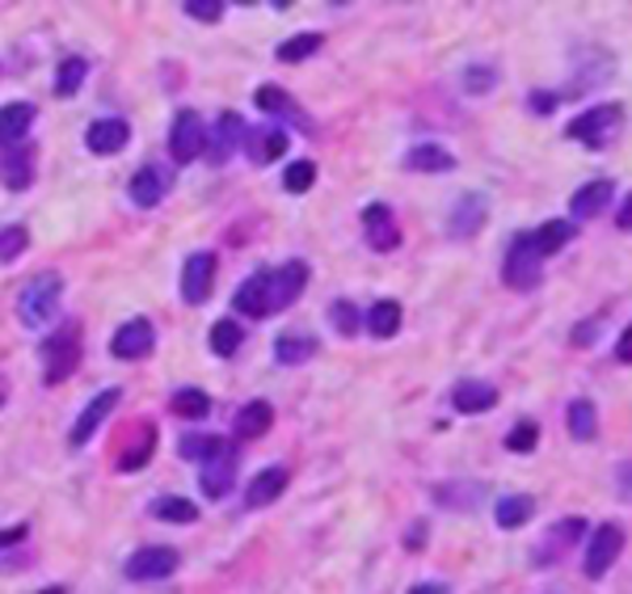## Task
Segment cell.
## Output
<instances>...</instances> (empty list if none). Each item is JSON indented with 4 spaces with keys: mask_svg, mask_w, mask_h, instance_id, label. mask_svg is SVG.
<instances>
[{
    "mask_svg": "<svg viewBox=\"0 0 632 594\" xmlns=\"http://www.w3.org/2000/svg\"><path fill=\"white\" fill-rule=\"evenodd\" d=\"M38 594H68V586H47V591H38Z\"/></svg>",
    "mask_w": 632,
    "mask_h": 594,
    "instance_id": "53",
    "label": "cell"
},
{
    "mask_svg": "<svg viewBox=\"0 0 632 594\" xmlns=\"http://www.w3.org/2000/svg\"><path fill=\"white\" fill-rule=\"evenodd\" d=\"M325 47V34H317V30H308V34H296V38H287L283 47H278V59L283 64H300V59H308V55H317Z\"/></svg>",
    "mask_w": 632,
    "mask_h": 594,
    "instance_id": "34",
    "label": "cell"
},
{
    "mask_svg": "<svg viewBox=\"0 0 632 594\" xmlns=\"http://www.w3.org/2000/svg\"><path fill=\"white\" fill-rule=\"evenodd\" d=\"M177 566H182V557L165 544H157V548H139L127 557V578L131 582H165L177 573Z\"/></svg>",
    "mask_w": 632,
    "mask_h": 594,
    "instance_id": "7",
    "label": "cell"
},
{
    "mask_svg": "<svg viewBox=\"0 0 632 594\" xmlns=\"http://www.w3.org/2000/svg\"><path fill=\"white\" fill-rule=\"evenodd\" d=\"M34 127V106L30 102H9L0 106V148H18Z\"/></svg>",
    "mask_w": 632,
    "mask_h": 594,
    "instance_id": "21",
    "label": "cell"
},
{
    "mask_svg": "<svg viewBox=\"0 0 632 594\" xmlns=\"http://www.w3.org/2000/svg\"><path fill=\"white\" fill-rule=\"evenodd\" d=\"M363 237L376 253H392L401 244V224H397L388 203H367L363 207Z\"/></svg>",
    "mask_w": 632,
    "mask_h": 594,
    "instance_id": "10",
    "label": "cell"
},
{
    "mask_svg": "<svg viewBox=\"0 0 632 594\" xmlns=\"http://www.w3.org/2000/svg\"><path fill=\"white\" fill-rule=\"evenodd\" d=\"M540 266H544V258L536 253L531 232H519V237L510 241V249H506L502 278H506V287H515V292H531V287L540 283Z\"/></svg>",
    "mask_w": 632,
    "mask_h": 594,
    "instance_id": "3",
    "label": "cell"
},
{
    "mask_svg": "<svg viewBox=\"0 0 632 594\" xmlns=\"http://www.w3.org/2000/svg\"><path fill=\"white\" fill-rule=\"evenodd\" d=\"M620 486H624V498H632V464L620 468Z\"/></svg>",
    "mask_w": 632,
    "mask_h": 594,
    "instance_id": "51",
    "label": "cell"
},
{
    "mask_svg": "<svg viewBox=\"0 0 632 594\" xmlns=\"http://www.w3.org/2000/svg\"><path fill=\"white\" fill-rule=\"evenodd\" d=\"M77 367H81V333H77V324H68V329H59L56 338L43 346V379L47 384H64Z\"/></svg>",
    "mask_w": 632,
    "mask_h": 594,
    "instance_id": "4",
    "label": "cell"
},
{
    "mask_svg": "<svg viewBox=\"0 0 632 594\" xmlns=\"http://www.w3.org/2000/svg\"><path fill=\"white\" fill-rule=\"evenodd\" d=\"M169 152H173L177 164H191L207 152V127H203V118L194 110H177L173 132H169Z\"/></svg>",
    "mask_w": 632,
    "mask_h": 594,
    "instance_id": "5",
    "label": "cell"
},
{
    "mask_svg": "<svg viewBox=\"0 0 632 594\" xmlns=\"http://www.w3.org/2000/svg\"><path fill=\"white\" fill-rule=\"evenodd\" d=\"M157 518H165V523H194L198 518V506H194L191 498H157Z\"/></svg>",
    "mask_w": 632,
    "mask_h": 594,
    "instance_id": "40",
    "label": "cell"
},
{
    "mask_svg": "<svg viewBox=\"0 0 632 594\" xmlns=\"http://www.w3.org/2000/svg\"><path fill=\"white\" fill-rule=\"evenodd\" d=\"M241 139H245V118L241 114H232V110H223L220 123H216V132L207 136V157H211V164H223L237 148H241Z\"/></svg>",
    "mask_w": 632,
    "mask_h": 594,
    "instance_id": "17",
    "label": "cell"
},
{
    "mask_svg": "<svg viewBox=\"0 0 632 594\" xmlns=\"http://www.w3.org/2000/svg\"><path fill=\"white\" fill-rule=\"evenodd\" d=\"M127 139H131V123H127V118H111V114H106V118H93L89 132H84L89 152H97V157H114V152H123Z\"/></svg>",
    "mask_w": 632,
    "mask_h": 594,
    "instance_id": "13",
    "label": "cell"
},
{
    "mask_svg": "<svg viewBox=\"0 0 632 594\" xmlns=\"http://www.w3.org/2000/svg\"><path fill=\"white\" fill-rule=\"evenodd\" d=\"M237 464H241V452L223 438L220 447H216V456L203 459V472H198L203 493H207V498H223V493L232 489V481H237Z\"/></svg>",
    "mask_w": 632,
    "mask_h": 594,
    "instance_id": "6",
    "label": "cell"
},
{
    "mask_svg": "<svg viewBox=\"0 0 632 594\" xmlns=\"http://www.w3.org/2000/svg\"><path fill=\"white\" fill-rule=\"evenodd\" d=\"M485 216H490V203L481 194H464L456 207H451V219H447V232L456 241H472L481 228H485Z\"/></svg>",
    "mask_w": 632,
    "mask_h": 594,
    "instance_id": "16",
    "label": "cell"
},
{
    "mask_svg": "<svg viewBox=\"0 0 632 594\" xmlns=\"http://www.w3.org/2000/svg\"><path fill=\"white\" fill-rule=\"evenodd\" d=\"M308 287V266L303 262H283L278 271H271V312L291 308Z\"/></svg>",
    "mask_w": 632,
    "mask_h": 594,
    "instance_id": "15",
    "label": "cell"
},
{
    "mask_svg": "<svg viewBox=\"0 0 632 594\" xmlns=\"http://www.w3.org/2000/svg\"><path fill=\"white\" fill-rule=\"evenodd\" d=\"M586 532V518H561L556 527L549 532V540H544V548H536V566H552L556 557H561V548H574L577 536Z\"/></svg>",
    "mask_w": 632,
    "mask_h": 594,
    "instance_id": "24",
    "label": "cell"
},
{
    "mask_svg": "<svg viewBox=\"0 0 632 594\" xmlns=\"http://www.w3.org/2000/svg\"><path fill=\"white\" fill-rule=\"evenodd\" d=\"M220 443H223L220 434H182V443H177V447H182V456H186V459H198V464H203L207 456H216V447H220Z\"/></svg>",
    "mask_w": 632,
    "mask_h": 594,
    "instance_id": "42",
    "label": "cell"
},
{
    "mask_svg": "<svg viewBox=\"0 0 632 594\" xmlns=\"http://www.w3.org/2000/svg\"><path fill=\"white\" fill-rule=\"evenodd\" d=\"M330 321H333V329H337L342 338H351V333H358V312H355V304H351V299H333Z\"/></svg>",
    "mask_w": 632,
    "mask_h": 594,
    "instance_id": "43",
    "label": "cell"
},
{
    "mask_svg": "<svg viewBox=\"0 0 632 594\" xmlns=\"http://www.w3.org/2000/svg\"><path fill=\"white\" fill-rule=\"evenodd\" d=\"M241 342H245V329L232 321V317L211 324V351L220 354V358H232V354L241 351Z\"/></svg>",
    "mask_w": 632,
    "mask_h": 594,
    "instance_id": "33",
    "label": "cell"
},
{
    "mask_svg": "<svg viewBox=\"0 0 632 594\" xmlns=\"http://www.w3.org/2000/svg\"><path fill=\"white\" fill-rule=\"evenodd\" d=\"M451 405L460 409V413H485V409L497 405V388L494 384H481V379H464V384H456Z\"/></svg>",
    "mask_w": 632,
    "mask_h": 594,
    "instance_id": "25",
    "label": "cell"
},
{
    "mask_svg": "<svg viewBox=\"0 0 632 594\" xmlns=\"http://www.w3.org/2000/svg\"><path fill=\"white\" fill-rule=\"evenodd\" d=\"M531 514H536V498H527V493H510V498L497 502V527H502V532H519Z\"/></svg>",
    "mask_w": 632,
    "mask_h": 594,
    "instance_id": "30",
    "label": "cell"
},
{
    "mask_svg": "<svg viewBox=\"0 0 632 594\" xmlns=\"http://www.w3.org/2000/svg\"><path fill=\"white\" fill-rule=\"evenodd\" d=\"M464 84L468 93H490V89H494V72H490V68H468Z\"/></svg>",
    "mask_w": 632,
    "mask_h": 594,
    "instance_id": "46",
    "label": "cell"
},
{
    "mask_svg": "<svg viewBox=\"0 0 632 594\" xmlns=\"http://www.w3.org/2000/svg\"><path fill=\"white\" fill-rule=\"evenodd\" d=\"M620 552H624V532L616 527V523H604L590 544H586V578H607V569L620 561Z\"/></svg>",
    "mask_w": 632,
    "mask_h": 594,
    "instance_id": "9",
    "label": "cell"
},
{
    "mask_svg": "<svg viewBox=\"0 0 632 594\" xmlns=\"http://www.w3.org/2000/svg\"><path fill=\"white\" fill-rule=\"evenodd\" d=\"M59 296H64V278L56 271H38L22 287L18 296V321L26 329H43V324L56 321V308H59Z\"/></svg>",
    "mask_w": 632,
    "mask_h": 594,
    "instance_id": "1",
    "label": "cell"
},
{
    "mask_svg": "<svg viewBox=\"0 0 632 594\" xmlns=\"http://www.w3.org/2000/svg\"><path fill=\"white\" fill-rule=\"evenodd\" d=\"M127 190H131V203H136V207H157L169 194V173L161 164H143V169L131 173V186Z\"/></svg>",
    "mask_w": 632,
    "mask_h": 594,
    "instance_id": "18",
    "label": "cell"
},
{
    "mask_svg": "<svg viewBox=\"0 0 632 594\" xmlns=\"http://www.w3.org/2000/svg\"><path fill=\"white\" fill-rule=\"evenodd\" d=\"M616 358H620V363H632V324L620 333V342H616Z\"/></svg>",
    "mask_w": 632,
    "mask_h": 594,
    "instance_id": "48",
    "label": "cell"
},
{
    "mask_svg": "<svg viewBox=\"0 0 632 594\" xmlns=\"http://www.w3.org/2000/svg\"><path fill=\"white\" fill-rule=\"evenodd\" d=\"M287 152V136L278 127H266V132H253L249 136V161L253 164H271Z\"/></svg>",
    "mask_w": 632,
    "mask_h": 594,
    "instance_id": "31",
    "label": "cell"
},
{
    "mask_svg": "<svg viewBox=\"0 0 632 594\" xmlns=\"http://www.w3.org/2000/svg\"><path fill=\"white\" fill-rule=\"evenodd\" d=\"M397 329H401V304H397V299L371 304V312H367V333L384 342V338H397Z\"/></svg>",
    "mask_w": 632,
    "mask_h": 594,
    "instance_id": "29",
    "label": "cell"
},
{
    "mask_svg": "<svg viewBox=\"0 0 632 594\" xmlns=\"http://www.w3.org/2000/svg\"><path fill=\"white\" fill-rule=\"evenodd\" d=\"M317 354V338H308V333H283L275 342V358L283 367H300Z\"/></svg>",
    "mask_w": 632,
    "mask_h": 594,
    "instance_id": "28",
    "label": "cell"
},
{
    "mask_svg": "<svg viewBox=\"0 0 632 594\" xmlns=\"http://www.w3.org/2000/svg\"><path fill=\"white\" fill-rule=\"evenodd\" d=\"M26 523H22V527H9V532H0V548H9V544H22L26 540Z\"/></svg>",
    "mask_w": 632,
    "mask_h": 594,
    "instance_id": "49",
    "label": "cell"
},
{
    "mask_svg": "<svg viewBox=\"0 0 632 594\" xmlns=\"http://www.w3.org/2000/svg\"><path fill=\"white\" fill-rule=\"evenodd\" d=\"M536 443H540V426H536V422H519V426L510 431V438H506V447L519 452V456H527Z\"/></svg>",
    "mask_w": 632,
    "mask_h": 594,
    "instance_id": "44",
    "label": "cell"
},
{
    "mask_svg": "<svg viewBox=\"0 0 632 594\" xmlns=\"http://www.w3.org/2000/svg\"><path fill=\"white\" fill-rule=\"evenodd\" d=\"M410 594H443V586L439 582H422V586H413Z\"/></svg>",
    "mask_w": 632,
    "mask_h": 594,
    "instance_id": "52",
    "label": "cell"
},
{
    "mask_svg": "<svg viewBox=\"0 0 632 594\" xmlns=\"http://www.w3.org/2000/svg\"><path fill=\"white\" fill-rule=\"evenodd\" d=\"M118 401H123V388H106V392H97V397L84 405L81 418H77L72 434H68V438H72V447H84L93 434L102 431V422H106L114 409H118Z\"/></svg>",
    "mask_w": 632,
    "mask_h": 594,
    "instance_id": "12",
    "label": "cell"
},
{
    "mask_svg": "<svg viewBox=\"0 0 632 594\" xmlns=\"http://www.w3.org/2000/svg\"><path fill=\"white\" fill-rule=\"evenodd\" d=\"M616 224H620L624 232H632V194L624 198V203H620V216H616Z\"/></svg>",
    "mask_w": 632,
    "mask_h": 594,
    "instance_id": "50",
    "label": "cell"
},
{
    "mask_svg": "<svg viewBox=\"0 0 632 594\" xmlns=\"http://www.w3.org/2000/svg\"><path fill=\"white\" fill-rule=\"evenodd\" d=\"M157 346V329L148 317H131L127 324H118L111 338V354L114 358H127V363H136V358H148Z\"/></svg>",
    "mask_w": 632,
    "mask_h": 594,
    "instance_id": "8",
    "label": "cell"
},
{
    "mask_svg": "<svg viewBox=\"0 0 632 594\" xmlns=\"http://www.w3.org/2000/svg\"><path fill=\"white\" fill-rule=\"evenodd\" d=\"M0 405H4V397H0Z\"/></svg>",
    "mask_w": 632,
    "mask_h": 594,
    "instance_id": "54",
    "label": "cell"
},
{
    "mask_svg": "<svg viewBox=\"0 0 632 594\" xmlns=\"http://www.w3.org/2000/svg\"><path fill=\"white\" fill-rule=\"evenodd\" d=\"M620 127H624V106H620V102H607V106H595V110H586V114H577L574 123L565 127V136L599 152V148H607V139L620 136Z\"/></svg>",
    "mask_w": 632,
    "mask_h": 594,
    "instance_id": "2",
    "label": "cell"
},
{
    "mask_svg": "<svg viewBox=\"0 0 632 594\" xmlns=\"http://www.w3.org/2000/svg\"><path fill=\"white\" fill-rule=\"evenodd\" d=\"M527 106L536 110V114H549V110L556 106V98H552V93H531V98H527Z\"/></svg>",
    "mask_w": 632,
    "mask_h": 594,
    "instance_id": "47",
    "label": "cell"
},
{
    "mask_svg": "<svg viewBox=\"0 0 632 594\" xmlns=\"http://www.w3.org/2000/svg\"><path fill=\"white\" fill-rule=\"evenodd\" d=\"M312 182H317V164L312 161L287 164V173H283V190H287V194H308Z\"/></svg>",
    "mask_w": 632,
    "mask_h": 594,
    "instance_id": "41",
    "label": "cell"
},
{
    "mask_svg": "<svg viewBox=\"0 0 632 594\" xmlns=\"http://www.w3.org/2000/svg\"><path fill=\"white\" fill-rule=\"evenodd\" d=\"M182 9L191 13L194 22H220V18H223V4H220V0H186Z\"/></svg>",
    "mask_w": 632,
    "mask_h": 594,
    "instance_id": "45",
    "label": "cell"
},
{
    "mask_svg": "<svg viewBox=\"0 0 632 594\" xmlns=\"http://www.w3.org/2000/svg\"><path fill=\"white\" fill-rule=\"evenodd\" d=\"M565 418H570V434H574L577 443H590L599 434V409H595V401H574Z\"/></svg>",
    "mask_w": 632,
    "mask_h": 594,
    "instance_id": "32",
    "label": "cell"
},
{
    "mask_svg": "<svg viewBox=\"0 0 632 594\" xmlns=\"http://www.w3.org/2000/svg\"><path fill=\"white\" fill-rule=\"evenodd\" d=\"M84 77H89V64H84L81 55H68V59L59 64V72H56V93H59V98L81 93Z\"/></svg>",
    "mask_w": 632,
    "mask_h": 594,
    "instance_id": "35",
    "label": "cell"
},
{
    "mask_svg": "<svg viewBox=\"0 0 632 594\" xmlns=\"http://www.w3.org/2000/svg\"><path fill=\"white\" fill-rule=\"evenodd\" d=\"M570 241H574V224H570V219H552V224H540V228L531 232V244H536V253H540V258L561 253Z\"/></svg>",
    "mask_w": 632,
    "mask_h": 594,
    "instance_id": "27",
    "label": "cell"
},
{
    "mask_svg": "<svg viewBox=\"0 0 632 594\" xmlns=\"http://www.w3.org/2000/svg\"><path fill=\"white\" fill-rule=\"evenodd\" d=\"M405 169H413V173H447V169H456V157L439 144H413L405 152Z\"/></svg>",
    "mask_w": 632,
    "mask_h": 594,
    "instance_id": "26",
    "label": "cell"
},
{
    "mask_svg": "<svg viewBox=\"0 0 632 594\" xmlns=\"http://www.w3.org/2000/svg\"><path fill=\"white\" fill-rule=\"evenodd\" d=\"M271 426H275V409H271V401H249V405L237 413L232 434H237L241 443H253V438H262Z\"/></svg>",
    "mask_w": 632,
    "mask_h": 594,
    "instance_id": "23",
    "label": "cell"
},
{
    "mask_svg": "<svg viewBox=\"0 0 632 594\" xmlns=\"http://www.w3.org/2000/svg\"><path fill=\"white\" fill-rule=\"evenodd\" d=\"M169 409H173L177 418H191V422H198V418H207V413H211V397H207V392H198V388H182V392H173Z\"/></svg>",
    "mask_w": 632,
    "mask_h": 594,
    "instance_id": "36",
    "label": "cell"
},
{
    "mask_svg": "<svg viewBox=\"0 0 632 594\" xmlns=\"http://www.w3.org/2000/svg\"><path fill=\"white\" fill-rule=\"evenodd\" d=\"M26 249H30V232L22 228V224L0 228V262H4V266H9V262H18Z\"/></svg>",
    "mask_w": 632,
    "mask_h": 594,
    "instance_id": "39",
    "label": "cell"
},
{
    "mask_svg": "<svg viewBox=\"0 0 632 594\" xmlns=\"http://www.w3.org/2000/svg\"><path fill=\"white\" fill-rule=\"evenodd\" d=\"M0 182L9 190H26L30 182H34V148H30V144H18V148L4 152V161H0Z\"/></svg>",
    "mask_w": 632,
    "mask_h": 594,
    "instance_id": "22",
    "label": "cell"
},
{
    "mask_svg": "<svg viewBox=\"0 0 632 594\" xmlns=\"http://www.w3.org/2000/svg\"><path fill=\"white\" fill-rule=\"evenodd\" d=\"M232 308H237L241 317H253V321L271 317V271L249 274L245 283L237 287V296H232Z\"/></svg>",
    "mask_w": 632,
    "mask_h": 594,
    "instance_id": "14",
    "label": "cell"
},
{
    "mask_svg": "<svg viewBox=\"0 0 632 594\" xmlns=\"http://www.w3.org/2000/svg\"><path fill=\"white\" fill-rule=\"evenodd\" d=\"M253 102H257L262 114H287V118H300V123H303V114L296 110V102H291L283 89H275V84H262V89L253 93Z\"/></svg>",
    "mask_w": 632,
    "mask_h": 594,
    "instance_id": "37",
    "label": "cell"
},
{
    "mask_svg": "<svg viewBox=\"0 0 632 594\" xmlns=\"http://www.w3.org/2000/svg\"><path fill=\"white\" fill-rule=\"evenodd\" d=\"M216 287V253H191L186 266H182V299L186 304H207Z\"/></svg>",
    "mask_w": 632,
    "mask_h": 594,
    "instance_id": "11",
    "label": "cell"
},
{
    "mask_svg": "<svg viewBox=\"0 0 632 594\" xmlns=\"http://www.w3.org/2000/svg\"><path fill=\"white\" fill-rule=\"evenodd\" d=\"M152 452H157V431H152V426H143L136 443L127 447V456L118 459V468H123V472H136V468H143V464L152 459Z\"/></svg>",
    "mask_w": 632,
    "mask_h": 594,
    "instance_id": "38",
    "label": "cell"
},
{
    "mask_svg": "<svg viewBox=\"0 0 632 594\" xmlns=\"http://www.w3.org/2000/svg\"><path fill=\"white\" fill-rule=\"evenodd\" d=\"M287 468H262L253 481H249L245 489V506L249 511H262V506H271V502H278L283 498V489H287Z\"/></svg>",
    "mask_w": 632,
    "mask_h": 594,
    "instance_id": "19",
    "label": "cell"
},
{
    "mask_svg": "<svg viewBox=\"0 0 632 594\" xmlns=\"http://www.w3.org/2000/svg\"><path fill=\"white\" fill-rule=\"evenodd\" d=\"M611 194H616V182H611V178H595V182H586V186L574 190V198H570V216H577V219L599 216V212H607Z\"/></svg>",
    "mask_w": 632,
    "mask_h": 594,
    "instance_id": "20",
    "label": "cell"
}]
</instances>
